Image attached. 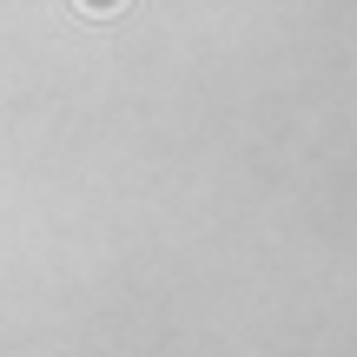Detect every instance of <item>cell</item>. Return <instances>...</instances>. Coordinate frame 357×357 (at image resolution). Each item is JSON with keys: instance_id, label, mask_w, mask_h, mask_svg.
Returning a JSON list of instances; mask_svg holds the SVG:
<instances>
[{"instance_id": "6da1fadb", "label": "cell", "mask_w": 357, "mask_h": 357, "mask_svg": "<svg viewBox=\"0 0 357 357\" xmlns=\"http://www.w3.org/2000/svg\"><path fill=\"white\" fill-rule=\"evenodd\" d=\"M73 7H79V13H119L126 0H73Z\"/></svg>"}]
</instances>
